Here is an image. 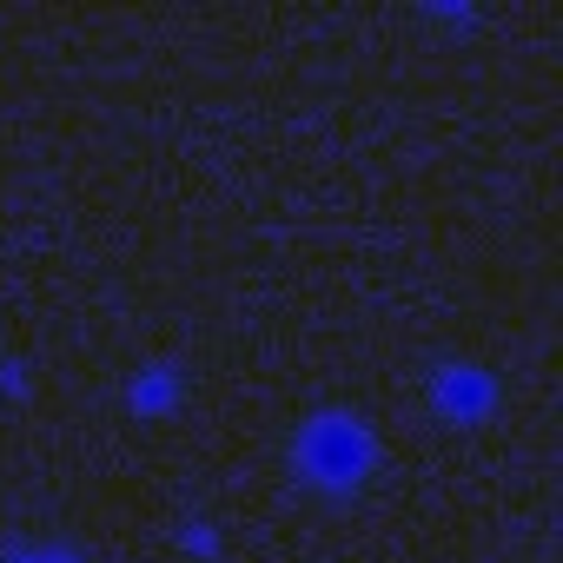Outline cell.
Here are the masks:
<instances>
[{
    "label": "cell",
    "instance_id": "cell-1",
    "mask_svg": "<svg viewBox=\"0 0 563 563\" xmlns=\"http://www.w3.org/2000/svg\"><path fill=\"white\" fill-rule=\"evenodd\" d=\"M365 457H372V438H365L358 418L319 411V418L306 424V471H312L319 484H352V477L365 471Z\"/></svg>",
    "mask_w": 563,
    "mask_h": 563
},
{
    "label": "cell",
    "instance_id": "cell-2",
    "mask_svg": "<svg viewBox=\"0 0 563 563\" xmlns=\"http://www.w3.org/2000/svg\"><path fill=\"white\" fill-rule=\"evenodd\" d=\"M8 563H74V556L67 550H14Z\"/></svg>",
    "mask_w": 563,
    "mask_h": 563
}]
</instances>
